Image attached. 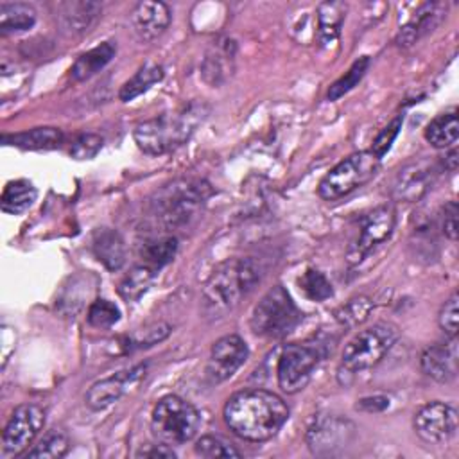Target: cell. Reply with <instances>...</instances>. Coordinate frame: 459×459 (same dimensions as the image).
Here are the masks:
<instances>
[{
    "instance_id": "6da1fadb",
    "label": "cell",
    "mask_w": 459,
    "mask_h": 459,
    "mask_svg": "<svg viewBox=\"0 0 459 459\" xmlns=\"http://www.w3.org/2000/svg\"><path fill=\"white\" fill-rule=\"evenodd\" d=\"M222 414L233 434L251 443H262L283 427L289 407L273 391L244 389L228 398Z\"/></svg>"
},
{
    "instance_id": "7a4b0ae2",
    "label": "cell",
    "mask_w": 459,
    "mask_h": 459,
    "mask_svg": "<svg viewBox=\"0 0 459 459\" xmlns=\"http://www.w3.org/2000/svg\"><path fill=\"white\" fill-rule=\"evenodd\" d=\"M260 281V265L246 256L221 262L201 290V312L204 319L217 321L228 316Z\"/></svg>"
},
{
    "instance_id": "3957f363",
    "label": "cell",
    "mask_w": 459,
    "mask_h": 459,
    "mask_svg": "<svg viewBox=\"0 0 459 459\" xmlns=\"http://www.w3.org/2000/svg\"><path fill=\"white\" fill-rule=\"evenodd\" d=\"M208 106L192 100L186 106L142 120L133 129V138L140 151L151 156L170 152L190 140L195 129L204 122Z\"/></svg>"
},
{
    "instance_id": "277c9868",
    "label": "cell",
    "mask_w": 459,
    "mask_h": 459,
    "mask_svg": "<svg viewBox=\"0 0 459 459\" xmlns=\"http://www.w3.org/2000/svg\"><path fill=\"white\" fill-rule=\"evenodd\" d=\"M212 188L203 179H176L151 199V213L165 230L188 224L204 206Z\"/></svg>"
},
{
    "instance_id": "5b68a950",
    "label": "cell",
    "mask_w": 459,
    "mask_h": 459,
    "mask_svg": "<svg viewBox=\"0 0 459 459\" xmlns=\"http://www.w3.org/2000/svg\"><path fill=\"white\" fill-rule=\"evenodd\" d=\"M400 337L396 325L380 321L360 332H357L344 346L341 355V364L337 377L341 384H348L351 377L360 371L371 369L377 366L385 353L394 346Z\"/></svg>"
},
{
    "instance_id": "8992f818",
    "label": "cell",
    "mask_w": 459,
    "mask_h": 459,
    "mask_svg": "<svg viewBox=\"0 0 459 459\" xmlns=\"http://www.w3.org/2000/svg\"><path fill=\"white\" fill-rule=\"evenodd\" d=\"M201 427L199 411L178 394L160 398L151 414V430L158 443L170 446L192 441Z\"/></svg>"
},
{
    "instance_id": "52a82bcc",
    "label": "cell",
    "mask_w": 459,
    "mask_h": 459,
    "mask_svg": "<svg viewBox=\"0 0 459 459\" xmlns=\"http://www.w3.org/2000/svg\"><path fill=\"white\" fill-rule=\"evenodd\" d=\"M326 355L328 342L321 339H308L283 346L276 364V377L281 391L294 394L307 387L314 369Z\"/></svg>"
},
{
    "instance_id": "ba28073f",
    "label": "cell",
    "mask_w": 459,
    "mask_h": 459,
    "mask_svg": "<svg viewBox=\"0 0 459 459\" xmlns=\"http://www.w3.org/2000/svg\"><path fill=\"white\" fill-rule=\"evenodd\" d=\"M299 319L301 312L290 294L281 285H274L253 307L249 326L260 337L280 339L292 332Z\"/></svg>"
},
{
    "instance_id": "9c48e42d",
    "label": "cell",
    "mask_w": 459,
    "mask_h": 459,
    "mask_svg": "<svg viewBox=\"0 0 459 459\" xmlns=\"http://www.w3.org/2000/svg\"><path fill=\"white\" fill-rule=\"evenodd\" d=\"M380 169V158L371 151H359L339 161L319 181L317 194L325 201H337L371 181Z\"/></svg>"
},
{
    "instance_id": "30bf717a",
    "label": "cell",
    "mask_w": 459,
    "mask_h": 459,
    "mask_svg": "<svg viewBox=\"0 0 459 459\" xmlns=\"http://www.w3.org/2000/svg\"><path fill=\"white\" fill-rule=\"evenodd\" d=\"M396 224V210L391 203L380 204L360 219L359 235L350 244L346 251V260L350 265H355L364 260L377 246L385 242L394 230Z\"/></svg>"
},
{
    "instance_id": "8fae6325",
    "label": "cell",
    "mask_w": 459,
    "mask_h": 459,
    "mask_svg": "<svg viewBox=\"0 0 459 459\" xmlns=\"http://www.w3.org/2000/svg\"><path fill=\"white\" fill-rule=\"evenodd\" d=\"M355 436V425L339 414L319 412L312 418L305 439L312 454L335 455Z\"/></svg>"
},
{
    "instance_id": "7c38bea8",
    "label": "cell",
    "mask_w": 459,
    "mask_h": 459,
    "mask_svg": "<svg viewBox=\"0 0 459 459\" xmlns=\"http://www.w3.org/2000/svg\"><path fill=\"white\" fill-rule=\"evenodd\" d=\"M45 423V411L36 403H22L18 405L4 430H2V450L9 455L23 454L29 445H32L34 437L39 434Z\"/></svg>"
},
{
    "instance_id": "4fadbf2b",
    "label": "cell",
    "mask_w": 459,
    "mask_h": 459,
    "mask_svg": "<svg viewBox=\"0 0 459 459\" xmlns=\"http://www.w3.org/2000/svg\"><path fill=\"white\" fill-rule=\"evenodd\" d=\"M439 165L432 158H416L405 163L391 183V197L402 203L420 201L434 185Z\"/></svg>"
},
{
    "instance_id": "5bb4252c",
    "label": "cell",
    "mask_w": 459,
    "mask_h": 459,
    "mask_svg": "<svg viewBox=\"0 0 459 459\" xmlns=\"http://www.w3.org/2000/svg\"><path fill=\"white\" fill-rule=\"evenodd\" d=\"M412 427L423 443L445 445L457 432V411L445 402H429L416 411Z\"/></svg>"
},
{
    "instance_id": "9a60e30c",
    "label": "cell",
    "mask_w": 459,
    "mask_h": 459,
    "mask_svg": "<svg viewBox=\"0 0 459 459\" xmlns=\"http://www.w3.org/2000/svg\"><path fill=\"white\" fill-rule=\"evenodd\" d=\"M249 350L242 337L230 333L217 339L210 350L204 375L212 384H221L233 377V373L247 360Z\"/></svg>"
},
{
    "instance_id": "2e32d148",
    "label": "cell",
    "mask_w": 459,
    "mask_h": 459,
    "mask_svg": "<svg viewBox=\"0 0 459 459\" xmlns=\"http://www.w3.org/2000/svg\"><path fill=\"white\" fill-rule=\"evenodd\" d=\"M145 371H147L145 364H136L129 369H124V371H118L115 375H109L106 378L97 380L86 391V396H84L86 405L93 411H102V409L113 405L133 385H136L145 377Z\"/></svg>"
},
{
    "instance_id": "e0dca14e",
    "label": "cell",
    "mask_w": 459,
    "mask_h": 459,
    "mask_svg": "<svg viewBox=\"0 0 459 459\" xmlns=\"http://www.w3.org/2000/svg\"><path fill=\"white\" fill-rule=\"evenodd\" d=\"M457 337L446 342H434L427 346L420 357L421 371L436 382H450L457 377Z\"/></svg>"
},
{
    "instance_id": "ac0fdd59",
    "label": "cell",
    "mask_w": 459,
    "mask_h": 459,
    "mask_svg": "<svg viewBox=\"0 0 459 459\" xmlns=\"http://www.w3.org/2000/svg\"><path fill=\"white\" fill-rule=\"evenodd\" d=\"M170 9L165 2H140L129 14L133 32L142 41H154L170 23Z\"/></svg>"
},
{
    "instance_id": "d6986e66",
    "label": "cell",
    "mask_w": 459,
    "mask_h": 459,
    "mask_svg": "<svg viewBox=\"0 0 459 459\" xmlns=\"http://www.w3.org/2000/svg\"><path fill=\"white\" fill-rule=\"evenodd\" d=\"M446 5L443 2H427L423 4L411 20L400 27L396 34V45L398 47H411L416 41H420L423 36L432 32L445 18Z\"/></svg>"
},
{
    "instance_id": "ffe728a7",
    "label": "cell",
    "mask_w": 459,
    "mask_h": 459,
    "mask_svg": "<svg viewBox=\"0 0 459 459\" xmlns=\"http://www.w3.org/2000/svg\"><path fill=\"white\" fill-rule=\"evenodd\" d=\"M233 57L235 43L230 38H219L217 41H213L201 65V74L204 81L212 86L222 84L233 72Z\"/></svg>"
},
{
    "instance_id": "44dd1931",
    "label": "cell",
    "mask_w": 459,
    "mask_h": 459,
    "mask_svg": "<svg viewBox=\"0 0 459 459\" xmlns=\"http://www.w3.org/2000/svg\"><path fill=\"white\" fill-rule=\"evenodd\" d=\"M100 13L102 5L99 2H65L59 5L57 20L63 30L70 34H81L90 30Z\"/></svg>"
},
{
    "instance_id": "7402d4cb",
    "label": "cell",
    "mask_w": 459,
    "mask_h": 459,
    "mask_svg": "<svg viewBox=\"0 0 459 459\" xmlns=\"http://www.w3.org/2000/svg\"><path fill=\"white\" fill-rule=\"evenodd\" d=\"M97 260L108 271H118L126 264V244L118 231L111 228H100L93 233L91 240Z\"/></svg>"
},
{
    "instance_id": "603a6c76",
    "label": "cell",
    "mask_w": 459,
    "mask_h": 459,
    "mask_svg": "<svg viewBox=\"0 0 459 459\" xmlns=\"http://www.w3.org/2000/svg\"><path fill=\"white\" fill-rule=\"evenodd\" d=\"M2 143L29 151H48L57 149L63 143V133L61 129L50 126L34 127L14 134H2Z\"/></svg>"
},
{
    "instance_id": "cb8c5ba5",
    "label": "cell",
    "mask_w": 459,
    "mask_h": 459,
    "mask_svg": "<svg viewBox=\"0 0 459 459\" xmlns=\"http://www.w3.org/2000/svg\"><path fill=\"white\" fill-rule=\"evenodd\" d=\"M115 52H117V45L113 41H104V43L90 48L88 52L81 54L75 59V63L70 68V77L75 82L90 79L115 57Z\"/></svg>"
},
{
    "instance_id": "d4e9b609",
    "label": "cell",
    "mask_w": 459,
    "mask_h": 459,
    "mask_svg": "<svg viewBox=\"0 0 459 459\" xmlns=\"http://www.w3.org/2000/svg\"><path fill=\"white\" fill-rule=\"evenodd\" d=\"M344 2H323L317 5V25H316V39L321 47L333 43L341 32L344 16H346Z\"/></svg>"
},
{
    "instance_id": "484cf974",
    "label": "cell",
    "mask_w": 459,
    "mask_h": 459,
    "mask_svg": "<svg viewBox=\"0 0 459 459\" xmlns=\"http://www.w3.org/2000/svg\"><path fill=\"white\" fill-rule=\"evenodd\" d=\"M36 23V11L23 2L0 4V34H16L29 30Z\"/></svg>"
},
{
    "instance_id": "4316f807",
    "label": "cell",
    "mask_w": 459,
    "mask_h": 459,
    "mask_svg": "<svg viewBox=\"0 0 459 459\" xmlns=\"http://www.w3.org/2000/svg\"><path fill=\"white\" fill-rule=\"evenodd\" d=\"M457 136H459V120L454 109L437 115L425 127V140L436 149L454 147V143L457 142Z\"/></svg>"
},
{
    "instance_id": "83f0119b",
    "label": "cell",
    "mask_w": 459,
    "mask_h": 459,
    "mask_svg": "<svg viewBox=\"0 0 459 459\" xmlns=\"http://www.w3.org/2000/svg\"><path fill=\"white\" fill-rule=\"evenodd\" d=\"M36 195H38V190L30 181L14 179L5 185L0 197V206L5 213L20 215L32 206V203L36 201Z\"/></svg>"
},
{
    "instance_id": "f1b7e54d",
    "label": "cell",
    "mask_w": 459,
    "mask_h": 459,
    "mask_svg": "<svg viewBox=\"0 0 459 459\" xmlns=\"http://www.w3.org/2000/svg\"><path fill=\"white\" fill-rule=\"evenodd\" d=\"M163 66L156 65V63H147L143 65L131 79H127L120 90H118V99L122 102H129L133 99H136L138 95L145 93L151 86H154L156 82H160L163 79Z\"/></svg>"
},
{
    "instance_id": "f546056e",
    "label": "cell",
    "mask_w": 459,
    "mask_h": 459,
    "mask_svg": "<svg viewBox=\"0 0 459 459\" xmlns=\"http://www.w3.org/2000/svg\"><path fill=\"white\" fill-rule=\"evenodd\" d=\"M178 253V238L172 235H160L147 238L140 246V256L145 262V265L156 269L163 267L165 264L172 262Z\"/></svg>"
},
{
    "instance_id": "4dcf8cb0",
    "label": "cell",
    "mask_w": 459,
    "mask_h": 459,
    "mask_svg": "<svg viewBox=\"0 0 459 459\" xmlns=\"http://www.w3.org/2000/svg\"><path fill=\"white\" fill-rule=\"evenodd\" d=\"M154 269L149 265H134L118 283V294L124 301L133 303L138 301L154 281Z\"/></svg>"
},
{
    "instance_id": "1f68e13d",
    "label": "cell",
    "mask_w": 459,
    "mask_h": 459,
    "mask_svg": "<svg viewBox=\"0 0 459 459\" xmlns=\"http://www.w3.org/2000/svg\"><path fill=\"white\" fill-rule=\"evenodd\" d=\"M68 436L59 430H48L25 455L30 459H59L68 452Z\"/></svg>"
},
{
    "instance_id": "d6a6232c",
    "label": "cell",
    "mask_w": 459,
    "mask_h": 459,
    "mask_svg": "<svg viewBox=\"0 0 459 459\" xmlns=\"http://www.w3.org/2000/svg\"><path fill=\"white\" fill-rule=\"evenodd\" d=\"M194 450L197 455L206 457V459H231V457L242 455L240 450H237L231 441L224 439L222 436H213V434L201 436L195 441Z\"/></svg>"
},
{
    "instance_id": "836d02e7",
    "label": "cell",
    "mask_w": 459,
    "mask_h": 459,
    "mask_svg": "<svg viewBox=\"0 0 459 459\" xmlns=\"http://www.w3.org/2000/svg\"><path fill=\"white\" fill-rule=\"evenodd\" d=\"M298 285L303 290V294L310 299V301H325L328 298L333 296V289L332 283L328 281V278L317 271V269H307L299 278H298Z\"/></svg>"
},
{
    "instance_id": "e575fe53",
    "label": "cell",
    "mask_w": 459,
    "mask_h": 459,
    "mask_svg": "<svg viewBox=\"0 0 459 459\" xmlns=\"http://www.w3.org/2000/svg\"><path fill=\"white\" fill-rule=\"evenodd\" d=\"M371 310H373L371 299L366 298V296H357V298H351L344 305L339 307V310L335 312V319L342 326L353 328V326L364 323Z\"/></svg>"
},
{
    "instance_id": "d590c367",
    "label": "cell",
    "mask_w": 459,
    "mask_h": 459,
    "mask_svg": "<svg viewBox=\"0 0 459 459\" xmlns=\"http://www.w3.org/2000/svg\"><path fill=\"white\" fill-rule=\"evenodd\" d=\"M368 66H369V57H359L350 68H348V72L344 74V75H341L332 86H330V90H328V100H337V99H341L342 95H346L350 90H353L357 84H359V81L364 77V74H366V70H368Z\"/></svg>"
},
{
    "instance_id": "8d00e7d4",
    "label": "cell",
    "mask_w": 459,
    "mask_h": 459,
    "mask_svg": "<svg viewBox=\"0 0 459 459\" xmlns=\"http://www.w3.org/2000/svg\"><path fill=\"white\" fill-rule=\"evenodd\" d=\"M120 319V310L108 299H95L88 308V323L95 328H109Z\"/></svg>"
},
{
    "instance_id": "74e56055",
    "label": "cell",
    "mask_w": 459,
    "mask_h": 459,
    "mask_svg": "<svg viewBox=\"0 0 459 459\" xmlns=\"http://www.w3.org/2000/svg\"><path fill=\"white\" fill-rule=\"evenodd\" d=\"M102 136L97 133H82L70 145V156L74 160H91L102 149Z\"/></svg>"
},
{
    "instance_id": "f35d334b",
    "label": "cell",
    "mask_w": 459,
    "mask_h": 459,
    "mask_svg": "<svg viewBox=\"0 0 459 459\" xmlns=\"http://www.w3.org/2000/svg\"><path fill=\"white\" fill-rule=\"evenodd\" d=\"M439 328L448 337H457V325H459V298L457 292H452L450 298L441 305L437 314Z\"/></svg>"
},
{
    "instance_id": "ab89813d",
    "label": "cell",
    "mask_w": 459,
    "mask_h": 459,
    "mask_svg": "<svg viewBox=\"0 0 459 459\" xmlns=\"http://www.w3.org/2000/svg\"><path fill=\"white\" fill-rule=\"evenodd\" d=\"M402 124H403V117L402 115H398V117H394L378 134H377V138L373 140V145H371V152L373 154H377L380 160H382V156L389 151V147H391V143L394 142V138H396V134H398V131L402 129Z\"/></svg>"
},
{
    "instance_id": "60d3db41",
    "label": "cell",
    "mask_w": 459,
    "mask_h": 459,
    "mask_svg": "<svg viewBox=\"0 0 459 459\" xmlns=\"http://www.w3.org/2000/svg\"><path fill=\"white\" fill-rule=\"evenodd\" d=\"M457 204L455 201H448L439 213V230L450 240H457Z\"/></svg>"
},
{
    "instance_id": "b9f144b4",
    "label": "cell",
    "mask_w": 459,
    "mask_h": 459,
    "mask_svg": "<svg viewBox=\"0 0 459 459\" xmlns=\"http://www.w3.org/2000/svg\"><path fill=\"white\" fill-rule=\"evenodd\" d=\"M169 333H170V326L165 325V323H158V325H154L151 328H145L143 337L136 339V344L138 346H152V344L163 341Z\"/></svg>"
},
{
    "instance_id": "7bdbcfd3",
    "label": "cell",
    "mask_w": 459,
    "mask_h": 459,
    "mask_svg": "<svg viewBox=\"0 0 459 459\" xmlns=\"http://www.w3.org/2000/svg\"><path fill=\"white\" fill-rule=\"evenodd\" d=\"M136 457H149V459H156V457H176L174 450L170 445L160 443V445H145L136 452Z\"/></svg>"
},
{
    "instance_id": "ee69618b",
    "label": "cell",
    "mask_w": 459,
    "mask_h": 459,
    "mask_svg": "<svg viewBox=\"0 0 459 459\" xmlns=\"http://www.w3.org/2000/svg\"><path fill=\"white\" fill-rule=\"evenodd\" d=\"M389 405V400L387 396H368V398H362L359 400L357 403V409H362V411H368V412H377V411H382Z\"/></svg>"
},
{
    "instance_id": "f6af8a7d",
    "label": "cell",
    "mask_w": 459,
    "mask_h": 459,
    "mask_svg": "<svg viewBox=\"0 0 459 459\" xmlns=\"http://www.w3.org/2000/svg\"><path fill=\"white\" fill-rule=\"evenodd\" d=\"M459 152L455 147H452L446 154H445V160H443V167L448 170V172H455L457 170V161H459Z\"/></svg>"
}]
</instances>
